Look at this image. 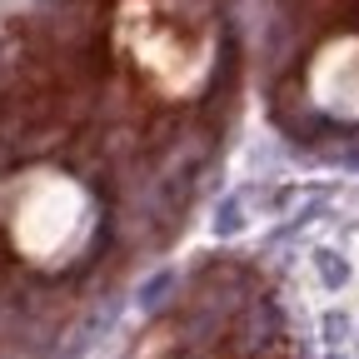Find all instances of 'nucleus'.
<instances>
[{
  "label": "nucleus",
  "mask_w": 359,
  "mask_h": 359,
  "mask_svg": "<svg viewBox=\"0 0 359 359\" xmlns=\"http://www.w3.org/2000/svg\"><path fill=\"white\" fill-rule=\"evenodd\" d=\"M240 105L230 0L0 15V359H80L160 275Z\"/></svg>",
  "instance_id": "1"
},
{
  "label": "nucleus",
  "mask_w": 359,
  "mask_h": 359,
  "mask_svg": "<svg viewBox=\"0 0 359 359\" xmlns=\"http://www.w3.org/2000/svg\"><path fill=\"white\" fill-rule=\"evenodd\" d=\"M115 359H304V344L269 264L210 250L175 275Z\"/></svg>",
  "instance_id": "2"
}]
</instances>
